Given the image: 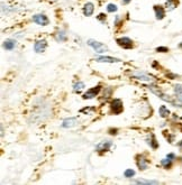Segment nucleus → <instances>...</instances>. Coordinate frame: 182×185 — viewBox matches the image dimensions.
<instances>
[{
    "label": "nucleus",
    "mask_w": 182,
    "mask_h": 185,
    "mask_svg": "<svg viewBox=\"0 0 182 185\" xmlns=\"http://www.w3.org/2000/svg\"><path fill=\"white\" fill-rule=\"evenodd\" d=\"M148 89L154 93L155 95H157L160 99H162V100H164V101L171 103V104H173L174 107H181L182 106V101H180L176 97H175V99H174V98H172V97H170L169 94H165L164 92H162L159 88H156V86H154V85H150V86H148Z\"/></svg>",
    "instance_id": "nucleus-1"
},
{
    "label": "nucleus",
    "mask_w": 182,
    "mask_h": 185,
    "mask_svg": "<svg viewBox=\"0 0 182 185\" xmlns=\"http://www.w3.org/2000/svg\"><path fill=\"white\" fill-rule=\"evenodd\" d=\"M88 44H89V46H91L96 51V53H105V52L108 51V47L106 46L105 44H102L100 42H97L94 39H89Z\"/></svg>",
    "instance_id": "nucleus-2"
},
{
    "label": "nucleus",
    "mask_w": 182,
    "mask_h": 185,
    "mask_svg": "<svg viewBox=\"0 0 182 185\" xmlns=\"http://www.w3.org/2000/svg\"><path fill=\"white\" fill-rule=\"evenodd\" d=\"M111 110H112V112L115 113V114H118V113H120L121 111H123V109H124V107H123V102H121V100L120 99H114L112 101H111Z\"/></svg>",
    "instance_id": "nucleus-3"
},
{
    "label": "nucleus",
    "mask_w": 182,
    "mask_h": 185,
    "mask_svg": "<svg viewBox=\"0 0 182 185\" xmlns=\"http://www.w3.org/2000/svg\"><path fill=\"white\" fill-rule=\"evenodd\" d=\"M100 90H101L100 85L91 88V89H89L87 92L83 94V99H92V98H94L96 95H98V93L100 92Z\"/></svg>",
    "instance_id": "nucleus-4"
},
{
    "label": "nucleus",
    "mask_w": 182,
    "mask_h": 185,
    "mask_svg": "<svg viewBox=\"0 0 182 185\" xmlns=\"http://www.w3.org/2000/svg\"><path fill=\"white\" fill-rule=\"evenodd\" d=\"M135 79L137 80H142V81H147V82H153L154 79L152 75H148L147 73H144V72H134L132 74Z\"/></svg>",
    "instance_id": "nucleus-5"
},
{
    "label": "nucleus",
    "mask_w": 182,
    "mask_h": 185,
    "mask_svg": "<svg viewBox=\"0 0 182 185\" xmlns=\"http://www.w3.org/2000/svg\"><path fill=\"white\" fill-rule=\"evenodd\" d=\"M33 21L38 24V25H41V26H46L50 23V20H48V18L46 17L45 15H35L33 17Z\"/></svg>",
    "instance_id": "nucleus-6"
},
{
    "label": "nucleus",
    "mask_w": 182,
    "mask_h": 185,
    "mask_svg": "<svg viewBox=\"0 0 182 185\" xmlns=\"http://www.w3.org/2000/svg\"><path fill=\"white\" fill-rule=\"evenodd\" d=\"M111 146H112V143L109 141V140H106V141H101V143H99V144L96 146V149H97V151L102 153V151L109 150Z\"/></svg>",
    "instance_id": "nucleus-7"
},
{
    "label": "nucleus",
    "mask_w": 182,
    "mask_h": 185,
    "mask_svg": "<svg viewBox=\"0 0 182 185\" xmlns=\"http://www.w3.org/2000/svg\"><path fill=\"white\" fill-rule=\"evenodd\" d=\"M119 46H121L123 48H132L133 47V40L129 39L128 37H123V38H118L117 39Z\"/></svg>",
    "instance_id": "nucleus-8"
},
{
    "label": "nucleus",
    "mask_w": 182,
    "mask_h": 185,
    "mask_svg": "<svg viewBox=\"0 0 182 185\" xmlns=\"http://www.w3.org/2000/svg\"><path fill=\"white\" fill-rule=\"evenodd\" d=\"M96 61L99 63H118V62H120V60L115 58V57H110V56H100V57H97Z\"/></svg>",
    "instance_id": "nucleus-9"
},
{
    "label": "nucleus",
    "mask_w": 182,
    "mask_h": 185,
    "mask_svg": "<svg viewBox=\"0 0 182 185\" xmlns=\"http://www.w3.org/2000/svg\"><path fill=\"white\" fill-rule=\"evenodd\" d=\"M46 46H47V43H46L45 39H39V40H37L36 43H35L34 48H35V51H36L37 53H42V52L45 51Z\"/></svg>",
    "instance_id": "nucleus-10"
},
{
    "label": "nucleus",
    "mask_w": 182,
    "mask_h": 185,
    "mask_svg": "<svg viewBox=\"0 0 182 185\" xmlns=\"http://www.w3.org/2000/svg\"><path fill=\"white\" fill-rule=\"evenodd\" d=\"M79 123V120L77 118H68L62 122V127L63 128H72L74 126H77Z\"/></svg>",
    "instance_id": "nucleus-11"
},
{
    "label": "nucleus",
    "mask_w": 182,
    "mask_h": 185,
    "mask_svg": "<svg viewBox=\"0 0 182 185\" xmlns=\"http://www.w3.org/2000/svg\"><path fill=\"white\" fill-rule=\"evenodd\" d=\"M137 166H138L139 169L144 171V169H146L147 166H148V160H147L144 156H139L138 159H137Z\"/></svg>",
    "instance_id": "nucleus-12"
},
{
    "label": "nucleus",
    "mask_w": 182,
    "mask_h": 185,
    "mask_svg": "<svg viewBox=\"0 0 182 185\" xmlns=\"http://www.w3.org/2000/svg\"><path fill=\"white\" fill-rule=\"evenodd\" d=\"M93 10H94V6H93V3H91V2L85 3L84 7H83V12H84L85 16H91L92 12H93Z\"/></svg>",
    "instance_id": "nucleus-13"
},
{
    "label": "nucleus",
    "mask_w": 182,
    "mask_h": 185,
    "mask_svg": "<svg viewBox=\"0 0 182 185\" xmlns=\"http://www.w3.org/2000/svg\"><path fill=\"white\" fill-rule=\"evenodd\" d=\"M155 10V15H156V18L157 19H163L165 16V11H164L163 7L161 6H154Z\"/></svg>",
    "instance_id": "nucleus-14"
},
{
    "label": "nucleus",
    "mask_w": 182,
    "mask_h": 185,
    "mask_svg": "<svg viewBox=\"0 0 182 185\" xmlns=\"http://www.w3.org/2000/svg\"><path fill=\"white\" fill-rule=\"evenodd\" d=\"M16 40H14V39H6L5 40V43H3V47L7 49V51H11V49H14L15 46H16Z\"/></svg>",
    "instance_id": "nucleus-15"
},
{
    "label": "nucleus",
    "mask_w": 182,
    "mask_h": 185,
    "mask_svg": "<svg viewBox=\"0 0 182 185\" xmlns=\"http://www.w3.org/2000/svg\"><path fill=\"white\" fill-rule=\"evenodd\" d=\"M147 144L153 148V149H156V148L159 147V144H157V141H156V139H155V136L153 134H151L150 137L147 138Z\"/></svg>",
    "instance_id": "nucleus-16"
},
{
    "label": "nucleus",
    "mask_w": 182,
    "mask_h": 185,
    "mask_svg": "<svg viewBox=\"0 0 182 185\" xmlns=\"http://www.w3.org/2000/svg\"><path fill=\"white\" fill-rule=\"evenodd\" d=\"M178 6V0H168L165 2V7L168 10H173Z\"/></svg>",
    "instance_id": "nucleus-17"
},
{
    "label": "nucleus",
    "mask_w": 182,
    "mask_h": 185,
    "mask_svg": "<svg viewBox=\"0 0 182 185\" xmlns=\"http://www.w3.org/2000/svg\"><path fill=\"white\" fill-rule=\"evenodd\" d=\"M159 112H160L161 117H163V118H166V117L170 116V110H169L165 106H161L160 109H159Z\"/></svg>",
    "instance_id": "nucleus-18"
},
{
    "label": "nucleus",
    "mask_w": 182,
    "mask_h": 185,
    "mask_svg": "<svg viewBox=\"0 0 182 185\" xmlns=\"http://www.w3.org/2000/svg\"><path fill=\"white\" fill-rule=\"evenodd\" d=\"M136 184H159L157 181H148V180H137L135 181Z\"/></svg>",
    "instance_id": "nucleus-19"
},
{
    "label": "nucleus",
    "mask_w": 182,
    "mask_h": 185,
    "mask_svg": "<svg viewBox=\"0 0 182 185\" xmlns=\"http://www.w3.org/2000/svg\"><path fill=\"white\" fill-rule=\"evenodd\" d=\"M161 164H162V166H164L165 168H170L171 165H172V159L166 157L165 159H162V160H161Z\"/></svg>",
    "instance_id": "nucleus-20"
},
{
    "label": "nucleus",
    "mask_w": 182,
    "mask_h": 185,
    "mask_svg": "<svg viewBox=\"0 0 182 185\" xmlns=\"http://www.w3.org/2000/svg\"><path fill=\"white\" fill-rule=\"evenodd\" d=\"M56 39H57L59 42H64V40L66 39V34H65L64 32H59L57 35H56Z\"/></svg>",
    "instance_id": "nucleus-21"
},
{
    "label": "nucleus",
    "mask_w": 182,
    "mask_h": 185,
    "mask_svg": "<svg viewBox=\"0 0 182 185\" xmlns=\"http://www.w3.org/2000/svg\"><path fill=\"white\" fill-rule=\"evenodd\" d=\"M84 88V83L83 82H77V83L73 85V90L74 91H80Z\"/></svg>",
    "instance_id": "nucleus-22"
},
{
    "label": "nucleus",
    "mask_w": 182,
    "mask_h": 185,
    "mask_svg": "<svg viewBox=\"0 0 182 185\" xmlns=\"http://www.w3.org/2000/svg\"><path fill=\"white\" fill-rule=\"evenodd\" d=\"M124 175H125V177H132V176L135 175V171H133V169H126L125 171V173H124Z\"/></svg>",
    "instance_id": "nucleus-23"
},
{
    "label": "nucleus",
    "mask_w": 182,
    "mask_h": 185,
    "mask_svg": "<svg viewBox=\"0 0 182 185\" xmlns=\"http://www.w3.org/2000/svg\"><path fill=\"white\" fill-rule=\"evenodd\" d=\"M107 10H108L109 12H114V11L117 10V6H116V5H112V3H109V5L107 6Z\"/></svg>",
    "instance_id": "nucleus-24"
},
{
    "label": "nucleus",
    "mask_w": 182,
    "mask_h": 185,
    "mask_svg": "<svg viewBox=\"0 0 182 185\" xmlns=\"http://www.w3.org/2000/svg\"><path fill=\"white\" fill-rule=\"evenodd\" d=\"M156 52H160V53H166V52H169V48H168V47H157V48H156Z\"/></svg>",
    "instance_id": "nucleus-25"
},
{
    "label": "nucleus",
    "mask_w": 182,
    "mask_h": 185,
    "mask_svg": "<svg viewBox=\"0 0 182 185\" xmlns=\"http://www.w3.org/2000/svg\"><path fill=\"white\" fill-rule=\"evenodd\" d=\"M96 109L94 108H84V109H81L80 112H85V113H89L90 111H94Z\"/></svg>",
    "instance_id": "nucleus-26"
},
{
    "label": "nucleus",
    "mask_w": 182,
    "mask_h": 185,
    "mask_svg": "<svg viewBox=\"0 0 182 185\" xmlns=\"http://www.w3.org/2000/svg\"><path fill=\"white\" fill-rule=\"evenodd\" d=\"M168 158H170V159H174V158H175V156H174V154H169V155H168Z\"/></svg>",
    "instance_id": "nucleus-27"
},
{
    "label": "nucleus",
    "mask_w": 182,
    "mask_h": 185,
    "mask_svg": "<svg viewBox=\"0 0 182 185\" xmlns=\"http://www.w3.org/2000/svg\"><path fill=\"white\" fill-rule=\"evenodd\" d=\"M178 146H179V147H180V148L182 149V140L180 141V143H179V144H178Z\"/></svg>",
    "instance_id": "nucleus-28"
},
{
    "label": "nucleus",
    "mask_w": 182,
    "mask_h": 185,
    "mask_svg": "<svg viewBox=\"0 0 182 185\" xmlns=\"http://www.w3.org/2000/svg\"><path fill=\"white\" fill-rule=\"evenodd\" d=\"M129 1H130V0H123V2H124V3H128Z\"/></svg>",
    "instance_id": "nucleus-29"
},
{
    "label": "nucleus",
    "mask_w": 182,
    "mask_h": 185,
    "mask_svg": "<svg viewBox=\"0 0 182 185\" xmlns=\"http://www.w3.org/2000/svg\"><path fill=\"white\" fill-rule=\"evenodd\" d=\"M179 46H180V47H181V48H182V43H181V44H180V45H179Z\"/></svg>",
    "instance_id": "nucleus-30"
}]
</instances>
